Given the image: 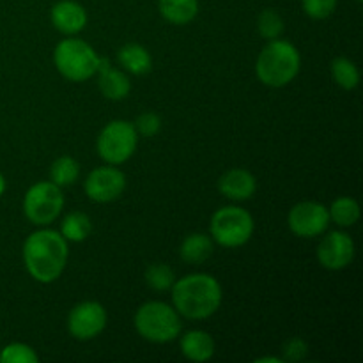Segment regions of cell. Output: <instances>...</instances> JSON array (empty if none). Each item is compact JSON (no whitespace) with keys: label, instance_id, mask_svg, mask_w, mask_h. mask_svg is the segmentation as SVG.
<instances>
[{"label":"cell","instance_id":"obj_18","mask_svg":"<svg viewBox=\"0 0 363 363\" xmlns=\"http://www.w3.org/2000/svg\"><path fill=\"white\" fill-rule=\"evenodd\" d=\"M215 250V241L204 233L188 234L179 248V255L186 264H202L208 261Z\"/></svg>","mask_w":363,"mask_h":363},{"label":"cell","instance_id":"obj_2","mask_svg":"<svg viewBox=\"0 0 363 363\" xmlns=\"http://www.w3.org/2000/svg\"><path fill=\"white\" fill-rule=\"evenodd\" d=\"M172 307L190 321H202L215 314L222 305V286L208 273H191L176 280L170 289Z\"/></svg>","mask_w":363,"mask_h":363},{"label":"cell","instance_id":"obj_21","mask_svg":"<svg viewBox=\"0 0 363 363\" xmlns=\"http://www.w3.org/2000/svg\"><path fill=\"white\" fill-rule=\"evenodd\" d=\"M330 71H332V78L339 87L344 91H353L360 84V71H358L357 64L347 57H337L330 64Z\"/></svg>","mask_w":363,"mask_h":363},{"label":"cell","instance_id":"obj_25","mask_svg":"<svg viewBox=\"0 0 363 363\" xmlns=\"http://www.w3.org/2000/svg\"><path fill=\"white\" fill-rule=\"evenodd\" d=\"M284 18L277 13L275 9H264L259 13L257 16V30L261 34V38H264L266 41H273V39L282 38L284 34Z\"/></svg>","mask_w":363,"mask_h":363},{"label":"cell","instance_id":"obj_30","mask_svg":"<svg viewBox=\"0 0 363 363\" xmlns=\"http://www.w3.org/2000/svg\"><path fill=\"white\" fill-rule=\"evenodd\" d=\"M255 363H282V358H279V357H262V358H257Z\"/></svg>","mask_w":363,"mask_h":363},{"label":"cell","instance_id":"obj_23","mask_svg":"<svg viewBox=\"0 0 363 363\" xmlns=\"http://www.w3.org/2000/svg\"><path fill=\"white\" fill-rule=\"evenodd\" d=\"M80 177V163L71 156H60L50 167V181L60 188L74 184Z\"/></svg>","mask_w":363,"mask_h":363},{"label":"cell","instance_id":"obj_24","mask_svg":"<svg viewBox=\"0 0 363 363\" xmlns=\"http://www.w3.org/2000/svg\"><path fill=\"white\" fill-rule=\"evenodd\" d=\"M144 280L147 284V287H151L156 293H165V291L172 289L174 282H176V273L170 268L169 264H163V262H155V264H149L145 268Z\"/></svg>","mask_w":363,"mask_h":363},{"label":"cell","instance_id":"obj_11","mask_svg":"<svg viewBox=\"0 0 363 363\" xmlns=\"http://www.w3.org/2000/svg\"><path fill=\"white\" fill-rule=\"evenodd\" d=\"M84 190L92 202L98 204L113 202L126 190V176L116 165L98 167L85 177Z\"/></svg>","mask_w":363,"mask_h":363},{"label":"cell","instance_id":"obj_13","mask_svg":"<svg viewBox=\"0 0 363 363\" xmlns=\"http://www.w3.org/2000/svg\"><path fill=\"white\" fill-rule=\"evenodd\" d=\"M52 25L64 35H77L87 25V11L74 0H59L50 11Z\"/></svg>","mask_w":363,"mask_h":363},{"label":"cell","instance_id":"obj_3","mask_svg":"<svg viewBox=\"0 0 363 363\" xmlns=\"http://www.w3.org/2000/svg\"><path fill=\"white\" fill-rule=\"evenodd\" d=\"M301 55L293 43L273 39L261 50L255 62V74L264 85L273 89L286 87L300 73Z\"/></svg>","mask_w":363,"mask_h":363},{"label":"cell","instance_id":"obj_16","mask_svg":"<svg viewBox=\"0 0 363 363\" xmlns=\"http://www.w3.org/2000/svg\"><path fill=\"white\" fill-rule=\"evenodd\" d=\"M179 350L183 357L190 362H208L215 354V340L204 330H190L179 340Z\"/></svg>","mask_w":363,"mask_h":363},{"label":"cell","instance_id":"obj_27","mask_svg":"<svg viewBox=\"0 0 363 363\" xmlns=\"http://www.w3.org/2000/svg\"><path fill=\"white\" fill-rule=\"evenodd\" d=\"M339 0H301V9L312 20H326L337 9Z\"/></svg>","mask_w":363,"mask_h":363},{"label":"cell","instance_id":"obj_6","mask_svg":"<svg viewBox=\"0 0 363 363\" xmlns=\"http://www.w3.org/2000/svg\"><path fill=\"white\" fill-rule=\"evenodd\" d=\"M254 216L245 208L225 206L215 211L209 223V233L215 243L223 248H240L250 241L254 234Z\"/></svg>","mask_w":363,"mask_h":363},{"label":"cell","instance_id":"obj_19","mask_svg":"<svg viewBox=\"0 0 363 363\" xmlns=\"http://www.w3.org/2000/svg\"><path fill=\"white\" fill-rule=\"evenodd\" d=\"M158 11L169 23L188 25L197 18L199 0H158Z\"/></svg>","mask_w":363,"mask_h":363},{"label":"cell","instance_id":"obj_7","mask_svg":"<svg viewBox=\"0 0 363 363\" xmlns=\"http://www.w3.org/2000/svg\"><path fill=\"white\" fill-rule=\"evenodd\" d=\"M138 133L133 123L112 121L98 135L96 151L106 165H123L137 151Z\"/></svg>","mask_w":363,"mask_h":363},{"label":"cell","instance_id":"obj_15","mask_svg":"<svg viewBox=\"0 0 363 363\" xmlns=\"http://www.w3.org/2000/svg\"><path fill=\"white\" fill-rule=\"evenodd\" d=\"M218 190L230 201H248L257 191V179L250 170L230 169L218 179Z\"/></svg>","mask_w":363,"mask_h":363},{"label":"cell","instance_id":"obj_14","mask_svg":"<svg viewBox=\"0 0 363 363\" xmlns=\"http://www.w3.org/2000/svg\"><path fill=\"white\" fill-rule=\"evenodd\" d=\"M98 85L101 94L105 96L110 101H121V99L128 98L131 92V80L123 69H117L112 64L108 62V59L105 57H99L98 64Z\"/></svg>","mask_w":363,"mask_h":363},{"label":"cell","instance_id":"obj_29","mask_svg":"<svg viewBox=\"0 0 363 363\" xmlns=\"http://www.w3.org/2000/svg\"><path fill=\"white\" fill-rule=\"evenodd\" d=\"M308 346L303 339H289L286 344H284V358L282 362H300L307 357Z\"/></svg>","mask_w":363,"mask_h":363},{"label":"cell","instance_id":"obj_5","mask_svg":"<svg viewBox=\"0 0 363 363\" xmlns=\"http://www.w3.org/2000/svg\"><path fill=\"white\" fill-rule=\"evenodd\" d=\"M53 64L57 71L69 82H87L98 71L99 55L87 41L66 38L53 50Z\"/></svg>","mask_w":363,"mask_h":363},{"label":"cell","instance_id":"obj_10","mask_svg":"<svg viewBox=\"0 0 363 363\" xmlns=\"http://www.w3.org/2000/svg\"><path fill=\"white\" fill-rule=\"evenodd\" d=\"M287 225L291 233L298 238L311 240V238L321 236L330 225L328 208L315 201L298 202L287 215Z\"/></svg>","mask_w":363,"mask_h":363},{"label":"cell","instance_id":"obj_22","mask_svg":"<svg viewBox=\"0 0 363 363\" xmlns=\"http://www.w3.org/2000/svg\"><path fill=\"white\" fill-rule=\"evenodd\" d=\"M330 222L339 227H353L360 220V204L353 197H339L328 208Z\"/></svg>","mask_w":363,"mask_h":363},{"label":"cell","instance_id":"obj_26","mask_svg":"<svg viewBox=\"0 0 363 363\" xmlns=\"http://www.w3.org/2000/svg\"><path fill=\"white\" fill-rule=\"evenodd\" d=\"M39 357L30 346L23 342L7 344L0 351V363H38Z\"/></svg>","mask_w":363,"mask_h":363},{"label":"cell","instance_id":"obj_17","mask_svg":"<svg viewBox=\"0 0 363 363\" xmlns=\"http://www.w3.org/2000/svg\"><path fill=\"white\" fill-rule=\"evenodd\" d=\"M117 60L123 66L124 71L131 74H147L152 69V57L147 52V48L138 43H128L117 52Z\"/></svg>","mask_w":363,"mask_h":363},{"label":"cell","instance_id":"obj_20","mask_svg":"<svg viewBox=\"0 0 363 363\" xmlns=\"http://www.w3.org/2000/svg\"><path fill=\"white\" fill-rule=\"evenodd\" d=\"M92 233V222L85 213L71 211L60 222V234L71 243H82Z\"/></svg>","mask_w":363,"mask_h":363},{"label":"cell","instance_id":"obj_12","mask_svg":"<svg viewBox=\"0 0 363 363\" xmlns=\"http://www.w3.org/2000/svg\"><path fill=\"white\" fill-rule=\"evenodd\" d=\"M318 261L330 272L347 268L354 259V241L344 230H332L318 245Z\"/></svg>","mask_w":363,"mask_h":363},{"label":"cell","instance_id":"obj_1","mask_svg":"<svg viewBox=\"0 0 363 363\" xmlns=\"http://www.w3.org/2000/svg\"><path fill=\"white\" fill-rule=\"evenodd\" d=\"M69 247L59 230L39 229L23 243V262L28 275L39 284H52L64 273Z\"/></svg>","mask_w":363,"mask_h":363},{"label":"cell","instance_id":"obj_4","mask_svg":"<svg viewBox=\"0 0 363 363\" xmlns=\"http://www.w3.org/2000/svg\"><path fill=\"white\" fill-rule=\"evenodd\" d=\"M135 330L142 339L152 344H167L181 335V315L165 301H145L135 314Z\"/></svg>","mask_w":363,"mask_h":363},{"label":"cell","instance_id":"obj_32","mask_svg":"<svg viewBox=\"0 0 363 363\" xmlns=\"http://www.w3.org/2000/svg\"><path fill=\"white\" fill-rule=\"evenodd\" d=\"M358 2H363V0H358Z\"/></svg>","mask_w":363,"mask_h":363},{"label":"cell","instance_id":"obj_8","mask_svg":"<svg viewBox=\"0 0 363 363\" xmlns=\"http://www.w3.org/2000/svg\"><path fill=\"white\" fill-rule=\"evenodd\" d=\"M64 208L62 188L52 181L32 184L23 197V213L30 223L46 227L55 222Z\"/></svg>","mask_w":363,"mask_h":363},{"label":"cell","instance_id":"obj_9","mask_svg":"<svg viewBox=\"0 0 363 363\" xmlns=\"http://www.w3.org/2000/svg\"><path fill=\"white\" fill-rule=\"evenodd\" d=\"M108 315H106L105 307L99 301H82L71 308L67 315V330L73 339L92 340L101 335L103 330L106 328Z\"/></svg>","mask_w":363,"mask_h":363},{"label":"cell","instance_id":"obj_28","mask_svg":"<svg viewBox=\"0 0 363 363\" xmlns=\"http://www.w3.org/2000/svg\"><path fill=\"white\" fill-rule=\"evenodd\" d=\"M133 126L137 133L142 135V137H156L162 131V117L155 112H144L137 117Z\"/></svg>","mask_w":363,"mask_h":363},{"label":"cell","instance_id":"obj_31","mask_svg":"<svg viewBox=\"0 0 363 363\" xmlns=\"http://www.w3.org/2000/svg\"><path fill=\"white\" fill-rule=\"evenodd\" d=\"M6 188H7V183H6V177L0 174V197H2L4 194H6Z\"/></svg>","mask_w":363,"mask_h":363}]
</instances>
